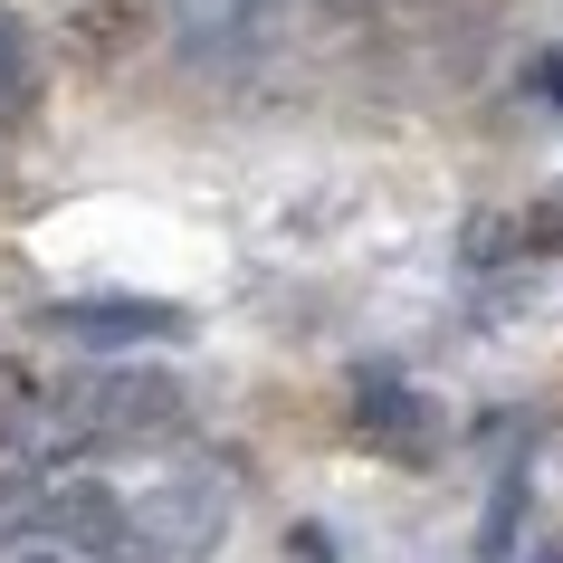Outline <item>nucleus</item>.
Returning <instances> with one entry per match:
<instances>
[{"instance_id": "f257e3e1", "label": "nucleus", "mask_w": 563, "mask_h": 563, "mask_svg": "<svg viewBox=\"0 0 563 563\" xmlns=\"http://www.w3.org/2000/svg\"><path fill=\"white\" fill-rule=\"evenodd\" d=\"M230 534V487L210 468H181L144 497H124V563H210Z\"/></svg>"}, {"instance_id": "f03ea898", "label": "nucleus", "mask_w": 563, "mask_h": 563, "mask_svg": "<svg viewBox=\"0 0 563 563\" xmlns=\"http://www.w3.org/2000/svg\"><path fill=\"white\" fill-rule=\"evenodd\" d=\"M58 411L77 420V440L106 449V440H163L181 420V383L173 373H87V383L58 391Z\"/></svg>"}, {"instance_id": "7ed1b4c3", "label": "nucleus", "mask_w": 563, "mask_h": 563, "mask_svg": "<svg viewBox=\"0 0 563 563\" xmlns=\"http://www.w3.org/2000/svg\"><path fill=\"white\" fill-rule=\"evenodd\" d=\"M344 430H354L363 449L401 459V468H420V459L440 449V401L420 383H401V373H383V363H363L354 391H344Z\"/></svg>"}, {"instance_id": "20e7f679", "label": "nucleus", "mask_w": 563, "mask_h": 563, "mask_svg": "<svg viewBox=\"0 0 563 563\" xmlns=\"http://www.w3.org/2000/svg\"><path fill=\"white\" fill-rule=\"evenodd\" d=\"M38 325L87 354H134V344H191V316L173 297H58Z\"/></svg>"}, {"instance_id": "39448f33", "label": "nucleus", "mask_w": 563, "mask_h": 563, "mask_svg": "<svg viewBox=\"0 0 563 563\" xmlns=\"http://www.w3.org/2000/svg\"><path fill=\"white\" fill-rule=\"evenodd\" d=\"M30 534L77 544V554H96V563H124V497L96 487V477H58V487L30 497Z\"/></svg>"}, {"instance_id": "423d86ee", "label": "nucleus", "mask_w": 563, "mask_h": 563, "mask_svg": "<svg viewBox=\"0 0 563 563\" xmlns=\"http://www.w3.org/2000/svg\"><path fill=\"white\" fill-rule=\"evenodd\" d=\"M38 106V67H30V30L0 10V124H20Z\"/></svg>"}, {"instance_id": "0eeeda50", "label": "nucleus", "mask_w": 563, "mask_h": 563, "mask_svg": "<svg viewBox=\"0 0 563 563\" xmlns=\"http://www.w3.org/2000/svg\"><path fill=\"white\" fill-rule=\"evenodd\" d=\"M163 10H173L181 38H239L258 20V0H163Z\"/></svg>"}, {"instance_id": "6e6552de", "label": "nucleus", "mask_w": 563, "mask_h": 563, "mask_svg": "<svg viewBox=\"0 0 563 563\" xmlns=\"http://www.w3.org/2000/svg\"><path fill=\"white\" fill-rule=\"evenodd\" d=\"M516 239H526V249H563V181H554V191H534V201L516 210Z\"/></svg>"}, {"instance_id": "1a4fd4ad", "label": "nucleus", "mask_w": 563, "mask_h": 563, "mask_svg": "<svg viewBox=\"0 0 563 563\" xmlns=\"http://www.w3.org/2000/svg\"><path fill=\"white\" fill-rule=\"evenodd\" d=\"M30 401H38V383L0 354V459H10V430H20V411H30Z\"/></svg>"}, {"instance_id": "9d476101", "label": "nucleus", "mask_w": 563, "mask_h": 563, "mask_svg": "<svg viewBox=\"0 0 563 563\" xmlns=\"http://www.w3.org/2000/svg\"><path fill=\"white\" fill-rule=\"evenodd\" d=\"M526 96L544 106V115H563V48H534L526 58Z\"/></svg>"}, {"instance_id": "9b49d317", "label": "nucleus", "mask_w": 563, "mask_h": 563, "mask_svg": "<svg viewBox=\"0 0 563 563\" xmlns=\"http://www.w3.org/2000/svg\"><path fill=\"white\" fill-rule=\"evenodd\" d=\"M287 563H334V534L325 526H297V534H287Z\"/></svg>"}, {"instance_id": "f8f14e48", "label": "nucleus", "mask_w": 563, "mask_h": 563, "mask_svg": "<svg viewBox=\"0 0 563 563\" xmlns=\"http://www.w3.org/2000/svg\"><path fill=\"white\" fill-rule=\"evenodd\" d=\"M0 563H67V554H48V544H20V554H0Z\"/></svg>"}, {"instance_id": "ddd939ff", "label": "nucleus", "mask_w": 563, "mask_h": 563, "mask_svg": "<svg viewBox=\"0 0 563 563\" xmlns=\"http://www.w3.org/2000/svg\"><path fill=\"white\" fill-rule=\"evenodd\" d=\"M534 563H563V534H554V544H544V554H534Z\"/></svg>"}]
</instances>
